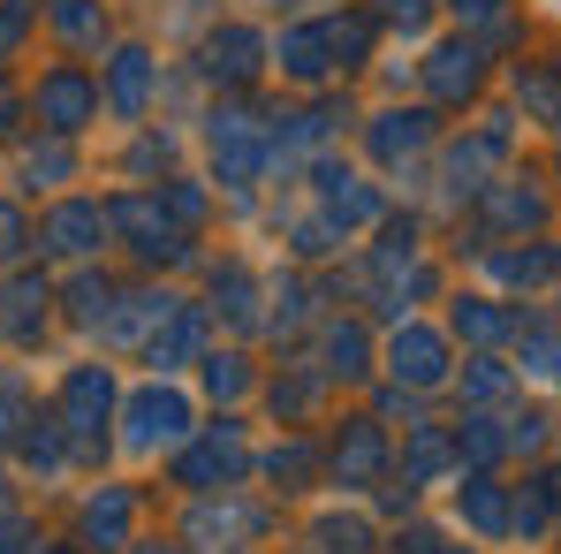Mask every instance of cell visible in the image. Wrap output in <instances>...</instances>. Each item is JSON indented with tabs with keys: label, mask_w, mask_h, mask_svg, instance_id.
Segmentation results:
<instances>
[{
	"label": "cell",
	"mask_w": 561,
	"mask_h": 554,
	"mask_svg": "<svg viewBox=\"0 0 561 554\" xmlns=\"http://www.w3.org/2000/svg\"><path fill=\"white\" fill-rule=\"evenodd\" d=\"M547 486H554V509H561V471H547Z\"/></svg>",
	"instance_id": "cell-48"
},
{
	"label": "cell",
	"mask_w": 561,
	"mask_h": 554,
	"mask_svg": "<svg viewBox=\"0 0 561 554\" xmlns=\"http://www.w3.org/2000/svg\"><path fill=\"white\" fill-rule=\"evenodd\" d=\"M106 418H114V372L106 365H77L61 380V403H54V426L77 456H99L106 449Z\"/></svg>",
	"instance_id": "cell-1"
},
{
	"label": "cell",
	"mask_w": 561,
	"mask_h": 554,
	"mask_svg": "<svg viewBox=\"0 0 561 554\" xmlns=\"http://www.w3.org/2000/svg\"><path fill=\"white\" fill-rule=\"evenodd\" d=\"M456 456L478 463V471H493V463L508 456V426H501V418H485V410L463 418V426H456Z\"/></svg>",
	"instance_id": "cell-26"
},
{
	"label": "cell",
	"mask_w": 561,
	"mask_h": 554,
	"mask_svg": "<svg viewBox=\"0 0 561 554\" xmlns=\"http://www.w3.org/2000/svg\"><path fill=\"white\" fill-rule=\"evenodd\" d=\"M547 524H554V486H547V471H539V478H524V486H516V501H508V532L539 540Z\"/></svg>",
	"instance_id": "cell-27"
},
{
	"label": "cell",
	"mask_w": 561,
	"mask_h": 554,
	"mask_svg": "<svg viewBox=\"0 0 561 554\" xmlns=\"http://www.w3.org/2000/svg\"><path fill=\"white\" fill-rule=\"evenodd\" d=\"M23 244H31V228H23V213L0 197V267H8V259H23Z\"/></svg>",
	"instance_id": "cell-42"
},
{
	"label": "cell",
	"mask_w": 561,
	"mask_h": 554,
	"mask_svg": "<svg viewBox=\"0 0 561 554\" xmlns=\"http://www.w3.org/2000/svg\"><path fill=\"white\" fill-rule=\"evenodd\" d=\"M122 441L137 449V456H152V449H183L190 441V403H183V387H168V380H152L129 410H122Z\"/></svg>",
	"instance_id": "cell-3"
},
{
	"label": "cell",
	"mask_w": 561,
	"mask_h": 554,
	"mask_svg": "<svg viewBox=\"0 0 561 554\" xmlns=\"http://www.w3.org/2000/svg\"><path fill=\"white\" fill-rule=\"evenodd\" d=\"M213 168L228 190H251V176L266 168V137L251 114H213Z\"/></svg>",
	"instance_id": "cell-7"
},
{
	"label": "cell",
	"mask_w": 561,
	"mask_h": 554,
	"mask_svg": "<svg viewBox=\"0 0 561 554\" xmlns=\"http://www.w3.org/2000/svg\"><path fill=\"white\" fill-rule=\"evenodd\" d=\"M319 372H327V380H365V372H373V335H365V319H327V335H319Z\"/></svg>",
	"instance_id": "cell-12"
},
{
	"label": "cell",
	"mask_w": 561,
	"mask_h": 554,
	"mask_svg": "<svg viewBox=\"0 0 561 554\" xmlns=\"http://www.w3.org/2000/svg\"><path fill=\"white\" fill-rule=\"evenodd\" d=\"M137 554H183V547H137Z\"/></svg>",
	"instance_id": "cell-49"
},
{
	"label": "cell",
	"mask_w": 561,
	"mask_h": 554,
	"mask_svg": "<svg viewBox=\"0 0 561 554\" xmlns=\"http://www.w3.org/2000/svg\"><path fill=\"white\" fill-rule=\"evenodd\" d=\"M197 350H205V312H175V319L145 342V365H152V380H168V372H183Z\"/></svg>",
	"instance_id": "cell-13"
},
{
	"label": "cell",
	"mask_w": 561,
	"mask_h": 554,
	"mask_svg": "<svg viewBox=\"0 0 561 554\" xmlns=\"http://www.w3.org/2000/svg\"><path fill=\"white\" fill-rule=\"evenodd\" d=\"M190 532H197V540H236V532H259V517L228 501V509H197V517H190Z\"/></svg>",
	"instance_id": "cell-34"
},
{
	"label": "cell",
	"mask_w": 561,
	"mask_h": 554,
	"mask_svg": "<svg viewBox=\"0 0 561 554\" xmlns=\"http://www.w3.org/2000/svg\"><path fill=\"white\" fill-rule=\"evenodd\" d=\"M493 8H501V0H456V15H478V23H485Z\"/></svg>",
	"instance_id": "cell-47"
},
{
	"label": "cell",
	"mask_w": 561,
	"mask_h": 554,
	"mask_svg": "<svg viewBox=\"0 0 561 554\" xmlns=\"http://www.w3.org/2000/svg\"><path fill=\"white\" fill-rule=\"evenodd\" d=\"M106 221H114L145 259H183V228H175V213H168L160 197H114Z\"/></svg>",
	"instance_id": "cell-5"
},
{
	"label": "cell",
	"mask_w": 561,
	"mask_h": 554,
	"mask_svg": "<svg viewBox=\"0 0 561 554\" xmlns=\"http://www.w3.org/2000/svg\"><path fill=\"white\" fill-rule=\"evenodd\" d=\"M0 554H31V524L23 517H0Z\"/></svg>",
	"instance_id": "cell-46"
},
{
	"label": "cell",
	"mask_w": 561,
	"mask_h": 554,
	"mask_svg": "<svg viewBox=\"0 0 561 554\" xmlns=\"http://www.w3.org/2000/svg\"><path fill=\"white\" fill-rule=\"evenodd\" d=\"M251 471V449H243V426L236 418H220V426H205L197 441L175 449V478H183L190 494H213V486H236Z\"/></svg>",
	"instance_id": "cell-2"
},
{
	"label": "cell",
	"mask_w": 561,
	"mask_h": 554,
	"mask_svg": "<svg viewBox=\"0 0 561 554\" xmlns=\"http://www.w3.org/2000/svg\"><path fill=\"white\" fill-rule=\"evenodd\" d=\"M387 372L410 387V395H425V387H440L448 380V335H433V327H402L394 342H387Z\"/></svg>",
	"instance_id": "cell-6"
},
{
	"label": "cell",
	"mask_w": 561,
	"mask_h": 554,
	"mask_svg": "<svg viewBox=\"0 0 561 554\" xmlns=\"http://www.w3.org/2000/svg\"><path fill=\"white\" fill-rule=\"evenodd\" d=\"M168 319H175V296L168 289H129V296H114V312L99 327H106V342H152Z\"/></svg>",
	"instance_id": "cell-9"
},
{
	"label": "cell",
	"mask_w": 561,
	"mask_h": 554,
	"mask_svg": "<svg viewBox=\"0 0 561 554\" xmlns=\"http://www.w3.org/2000/svg\"><path fill=\"white\" fill-rule=\"evenodd\" d=\"M508 387H516V372L501 365V358H470V365H463V403H478V410L501 403Z\"/></svg>",
	"instance_id": "cell-30"
},
{
	"label": "cell",
	"mask_w": 561,
	"mask_h": 554,
	"mask_svg": "<svg viewBox=\"0 0 561 554\" xmlns=\"http://www.w3.org/2000/svg\"><path fill=\"white\" fill-rule=\"evenodd\" d=\"M319 183H327V221H334L342 236H350V228H365V221H379V190H373V183H357V176H334V168H327Z\"/></svg>",
	"instance_id": "cell-16"
},
{
	"label": "cell",
	"mask_w": 561,
	"mask_h": 554,
	"mask_svg": "<svg viewBox=\"0 0 561 554\" xmlns=\"http://www.w3.org/2000/svg\"><path fill=\"white\" fill-rule=\"evenodd\" d=\"M129 524H137V494H129V486H99L92 501H84V540H92L99 554L129 547Z\"/></svg>",
	"instance_id": "cell-10"
},
{
	"label": "cell",
	"mask_w": 561,
	"mask_h": 554,
	"mask_svg": "<svg viewBox=\"0 0 561 554\" xmlns=\"http://www.w3.org/2000/svg\"><path fill=\"white\" fill-rule=\"evenodd\" d=\"M425 84H433V99H440V106H456V99H470L478 92V84H485V54H478V46H440V54H433V69H425Z\"/></svg>",
	"instance_id": "cell-14"
},
{
	"label": "cell",
	"mask_w": 561,
	"mask_h": 554,
	"mask_svg": "<svg viewBox=\"0 0 561 554\" xmlns=\"http://www.w3.org/2000/svg\"><path fill=\"white\" fill-rule=\"evenodd\" d=\"M69 168H77V152H69V145H61V137H46V145H31V152H23V183L38 190H54V183H69Z\"/></svg>",
	"instance_id": "cell-29"
},
{
	"label": "cell",
	"mask_w": 561,
	"mask_h": 554,
	"mask_svg": "<svg viewBox=\"0 0 561 554\" xmlns=\"http://www.w3.org/2000/svg\"><path fill=\"white\" fill-rule=\"evenodd\" d=\"M0 304H8V312H0V335L31 342V335L46 327V304H54V289H46V281H15V289H8Z\"/></svg>",
	"instance_id": "cell-21"
},
{
	"label": "cell",
	"mask_w": 561,
	"mask_h": 554,
	"mask_svg": "<svg viewBox=\"0 0 561 554\" xmlns=\"http://www.w3.org/2000/svg\"><path fill=\"white\" fill-rule=\"evenodd\" d=\"M296 251H304V259H327V251H342V228H334V221H304V228H296Z\"/></svg>",
	"instance_id": "cell-39"
},
{
	"label": "cell",
	"mask_w": 561,
	"mask_h": 554,
	"mask_svg": "<svg viewBox=\"0 0 561 554\" xmlns=\"http://www.w3.org/2000/svg\"><path fill=\"white\" fill-rule=\"evenodd\" d=\"M15 426H23V380H15V372L0 365V441H8Z\"/></svg>",
	"instance_id": "cell-43"
},
{
	"label": "cell",
	"mask_w": 561,
	"mask_h": 554,
	"mask_svg": "<svg viewBox=\"0 0 561 554\" xmlns=\"http://www.w3.org/2000/svg\"><path fill=\"white\" fill-rule=\"evenodd\" d=\"M114 296H122V289H114L106 274H77V281H69V312H77L84 327H99V319L114 312Z\"/></svg>",
	"instance_id": "cell-32"
},
{
	"label": "cell",
	"mask_w": 561,
	"mask_h": 554,
	"mask_svg": "<svg viewBox=\"0 0 561 554\" xmlns=\"http://www.w3.org/2000/svg\"><path fill=\"white\" fill-rule=\"evenodd\" d=\"M524 372L531 380H561V335L531 327V319H524Z\"/></svg>",
	"instance_id": "cell-33"
},
{
	"label": "cell",
	"mask_w": 561,
	"mask_h": 554,
	"mask_svg": "<svg viewBox=\"0 0 561 554\" xmlns=\"http://www.w3.org/2000/svg\"><path fill=\"white\" fill-rule=\"evenodd\" d=\"M440 554H470V547H440Z\"/></svg>",
	"instance_id": "cell-51"
},
{
	"label": "cell",
	"mask_w": 561,
	"mask_h": 554,
	"mask_svg": "<svg viewBox=\"0 0 561 554\" xmlns=\"http://www.w3.org/2000/svg\"><path fill=\"white\" fill-rule=\"evenodd\" d=\"M23 31H31V0H0V61L23 46Z\"/></svg>",
	"instance_id": "cell-41"
},
{
	"label": "cell",
	"mask_w": 561,
	"mask_h": 554,
	"mask_svg": "<svg viewBox=\"0 0 561 554\" xmlns=\"http://www.w3.org/2000/svg\"><path fill=\"white\" fill-rule=\"evenodd\" d=\"M379 471H387V433L373 418H350V433L334 441V478L342 486H373Z\"/></svg>",
	"instance_id": "cell-11"
},
{
	"label": "cell",
	"mask_w": 561,
	"mask_h": 554,
	"mask_svg": "<svg viewBox=\"0 0 561 554\" xmlns=\"http://www.w3.org/2000/svg\"><path fill=\"white\" fill-rule=\"evenodd\" d=\"M311 395H319V380H304V372L274 380V410H280V418H304V410H311Z\"/></svg>",
	"instance_id": "cell-37"
},
{
	"label": "cell",
	"mask_w": 561,
	"mask_h": 554,
	"mask_svg": "<svg viewBox=\"0 0 561 554\" xmlns=\"http://www.w3.org/2000/svg\"><path fill=\"white\" fill-rule=\"evenodd\" d=\"M319 554H373V524L365 517H319Z\"/></svg>",
	"instance_id": "cell-31"
},
{
	"label": "cell",
	"mask_w": 561,
	"mask_h": 554,
	"mask_svg": "<svg viewBox=\"0 0 561 554\" xmlns=\"http://www.w3.org/2000/svg\"><path fill=\"white\" fill-rule=\"evenodd\" d=\"M456 509H463L470 532H485V540H493V532H508V494H501V478H485V471H478V478H463Z\"/></svg>",
	"instance_id": "cell-18"
},
{
	"label": "cell",
	"mask_w": 561,
	"mask_h": 554,
	"mask_svg": "<svg viewBox=\"0 0 561 554\" xmlns=\"http://www.w3.org/2000/svg\"><path fill=\"white\" fill-rule=\"evenodd\" d=\"M205 387H213L220 403H236V395L251 387V365H243L236 350H220V358H205Z\"/></svg>",
	"instance_id": "cell-35"
},
{
	"label": "cell",
	"mask_w": 561,
	"mask_h": 554,
	"mask_svg": "<svg viewBox=\"0 0 561 554\" xmlns=\"http://www.w3.org/2000/svg\"><path fill=\"white\" fill-rule=\"evenodd\" d=\"M92 114H99V84L84 69H46V77H38V122H46L54 137H77Z\"/></svg>",
	"instance_id": "cell-4"
},
{
	"label": "cell",
	"mask_w": 561,
	"mask_h": 554,
	"mask_svg": "<svg viewBox=\"0 0 561 554\" xmlns=\"http://www.w3.org/2000/svg\"><path fill=\"white\" fill-rule=\"evenodd\" d=\"M311 471H319V456H311L304 441H288V449L266 456V478H311Z\"/></svg>",
	"instance_id": "cell-38"
},
{
	"label": "cell",
	"mask_w": 561,
	"mask_h": 554,
	"mask_svg": "<svg viewBox=\"0 0 561 554\" xmlns=\"http://www.w3.org/2000/svg\"><path fill=\"white\" fill-rule=\"evenodd\" d=\"M106 228H114V221H106V205H99V197H61V205L46 213V228H38V236H46V251H54V259H92Z\"/></svg>",
	"instance_id": "cell-8"
},
{
	"label": "cell",
	"mask_w": 561,
	"mask_h": 554,
	"mask_svg": "<svg viewBox=\"0 0 561 554\" xmlns=\"http://www.w3.org/2000/svg\"><path fill=\"white\" fill-rule=\"evenodd\" d=\"M54 23H61V31H69L77 46H84V38H92V31H99V15H92V8H84V0H61V8H54Z\"/></svg>",
	"instance_id": "cell-44"
},
{
	"label": "cell",
	"mask_w": 561,
	"mask_h": 554,
	"mask_svg": "<svg viewBox=\"0 0 561 554\" xmlns=\"http://www.w3.org/2000/svg\"><path fill=\"white\" fill-rule=\"evenodd\" d=\"M259 54H266V46H259L251 31H220V38L205 46V69L228 77V84H243V77H259Z\"/></svg>",
	"instance_id": "cell-24"
},
{
	"label": "cell",
	"mask_w": 561,
	"mask_h": 554,
	"mask_svg": "<svg viewBox=\"0 0 561 554\" xmlns=\"http://www.w3.org/2000/svg\"><path fill=\"white\" fill-rule=\"evenodd\" d=\"M160 205L175 213V228H197V221H205V190L190 183V176H175V183H160Z\"/></svg>",
	"instance_id": "cell-36"
},
{
	"label": "cell",
	"mask_w": 561,
	"mask_h": 554,
	"mask_svg": "<svg viewBox=\"0 0 561 554\" xmlns=\"http://www.w3.org/2000/svg\"><path fill=\"white\" fill-rule=\"evenodd\" d=\"M327 54H334V46H327V31H311V23H304V31H288V38H280V69H288V77H296V84H319V77H327V69H334V61H327Z\"/></svg>",
	"instance_id": "cell-25"
},
{
	"label": "cell",
	"mask_w": 561,
	"mask_h": 554,
	"mask_svg": "<svg viewBox=\"0 0 561 554\" xmlns=\"http://www.w3.org/2000/svg\"><path fill=\"white\" fill-rule=\"evenodd\" d=\"M106 92H114V114H122V122H137V114L152 106V54H145V46H122L114 69H106Z\"/></svg>",
	"instance_id": "cell-15"
},
{
	"label": "cell",
	"mask_w": 561,
	"mask_h": 554,
	"mask_svg": "<svg viewBox=\"0 0 561 554\" xmlns=\"http://www.w3.org/2000/svg\"><path fill=\"white\" fill-rule=\"evenodd\" d=\"M508 449L539 456V449H547V410H524V418H508Z\"/></svg>",
	"instance_id": "cell-40"
},
{
	"label": "cell",
	"mask_w": 561,
	"mask_h": 554,
	"mask_svg": "<svg viewBox=\"0 0 561 554\" xmlns=\"http://www.w3.org/2000/svg\"><path fill=\"white\" fill-rule=\"evenodd\" d=\"M456 335L463 342H508L516 335V312H501L493 296H456Z\"/></svg>",
	"instance_id": "cell-23"
},
{
	"label": "cell",
	"mask_w": 561,
	"mask_h": 554,
	"mask_svg": "<svg viewBox=\"0 0 561 554\" xmlns=\"http://www.w3.org/2000/svg\"><path fill=\"white\" fill-rule=\"evenodd\" d=\"M501 145H508L501 129H485V137H470V145H456V152H448V176H456V190H485L478 176H485V168L501 160Z\"/></svg>",
	"instance_id": "cell-28"
},
{
	"label": "cell",
	"mask_w": 561,
	"mask_h": 554,
	"mask_svg": "<svg viewBox=\"0 0 561 554\" xmlns=\"http://www.w3.org/2000/svg\"><path fill=\"white\" fill-rule=\"evenodd\" d=\"M485 221L493 228H547V197L524 183H485Z\"/></svg>",
	"instance_id": "cell-17"
},
{
	"label": "cell",
	"mask_w": 561,
	"mask_h": 554,
	"mask_svg": "<svg viewBox=\"0 0 561 554\" xmlns=\"http://www.w3.org/2000/svg\"><path fill=\"white\" fill-rule=\"evenodd\" d=\"M448 463H463V456H456V433H448V426H410V471H402L410 486L440 478Z\"/></svg>",
	"instance_id": "cell-20"
},
{
	"label": "cell",
	"mask_w": 561,
	"mask_h": 554,
	"mask_svg": "<svg viewBox=\"0 0 561 554\" xmlns=\"http://www.w3.org/2000/svg\"><path fill=\"white\" fill-rule=\"evenodd\" d=\"M394 554H440V532H433V524H410V532L394 540Z\"/></svg>",
	"instance_id": "cell-45"
},
{
	"label": "cell",
	"mask_w": 561,
	"mask_h": 554,
	"mask_svg": "<svg viewBox=\"0 0 561 554\" xmlns=\"http://www.w3.org/2000/svg\"><path fill=\"white\" fill-rule=\"evenodd\" d=\"M38 554H77V547H38Z\"/></svg>",
	"instance_id": "cell-50"
},
{
	"label": "cell",
	"mask_w": 561,
	"mask_h": 554,
	"mask_svg": "<svg viewBox=\"0 0 561 554\" xmlns=\"http://www.w3.org/2000/svg\"><path fill=\"white\" fill-rule=\"evenodd\" d=\"M425 145H433V114H379V129H373L379 160H410V152H425Z\"/></svg>",
	"instance_id": "cell-22"
},
{
	"label": "cell",
	"mask_w": 561,
	"mask_h": 554,
	"mask_svg": "<svg viewBox=\"0 0 561 554\" xmlns=\"http://www.w3.org/2000/svg\"><path fill=\"white\" fill-rule=\"evenodd\" d=\"M213 312H228L236 327H259V281L243 259H228L220 274H213Z\"/></svg>",
	"instance_id": "cell-19"
}]
</instances>
